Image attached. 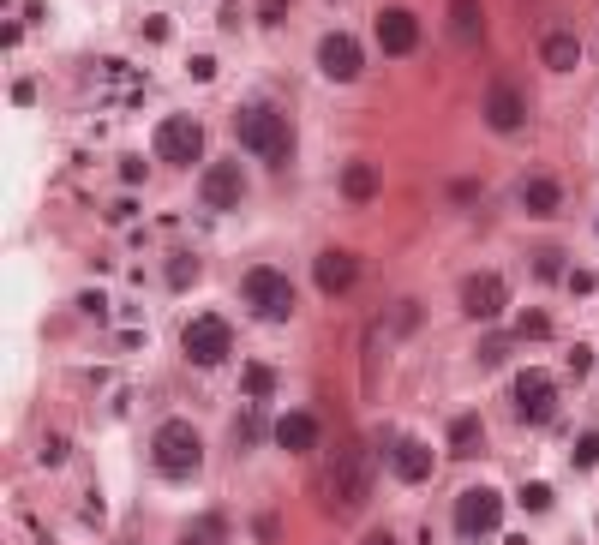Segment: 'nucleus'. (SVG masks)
<instances>
[{
    "label": "nucleus",
    "instance_id": "nucleus-1",
    "mask_svg": "<svg viewBox=\"0 0 599 545\" xmlns=\"http://www.w3.org/2000/svg\"><path fill=\"white\" fill-rule=\"evenodd\" d=\"M234 132H240V150L264 156L270 168H288V162H294V126H288V114H282L276 102H246V108L234 114Z\"/></svg>",
    "mask_w": 599,
    "mask_h": 545
},
{
    "label": "nucleus",
    "instance_id": "nucleus-2",
    "mask_svg": "<svg viewBox=\"0 0 599 545\" xmlns=\"http://www.w3.org/2000/svg\"><path fill=\"white\" fill-rule=\"evenodd\" d=\"M150 462H156L162 480H192V474L204 468V438H198V426H192V420H162V426L150 432Z\"/></svg>",
    "mask_w": 599,
    "mask_h": 545
},
{
    "label": "nucleus",
    "instance_id": "nucleus-3",
    "mask_svg": "<svg viewBox=\"0 0 599 545\" xmlns=\"http://www.w3.org/2000/svg\"><path fill=\"white\" fill-rule=\"evenodd\" d=\"M240 306H246L258 324H288V318H294V282H288V270L252 264V270L240 276Z\"/></svg>",
    "mask_w": 599,
    "mask_h": 545
},
{
    "label": "nucleus",
    "instance_id": "nucleus-4",
    "mask_svg": "<svg viewBox=\"0 0 599 545\" xmlns=\"http://www.w3.org/2000/svg\"><path fill=\"white\" fill-rule=\"evenodd\" d=\"M180 348H186V360H192V366H204V372H210V366H222V360L234 354V324H228L222 312H198V318L180 330Z\"/></svg>",
    "mask_w": 599,
    "mask_h": 545
},
{
    "label": "nucleus",
    "instance_id": "nucleus-5",
    "mask_svg": "<svg viewBox=\"0 0 599 545\" xmlns=\"http://www.w3.org/2000/svg\"><path fill=\"white\" fill-rule=\"evenodd\" d=\"M204 156V126L192 120V114H168L162 126H156V162H168V168H192Z\"/></svg>",
    "mask_w": 599,
    "mask_h": 545
},
{
    "label": "nucleus",
    "instance_id": "nucleus-6",
    "mask_svg": "<svg viewBox=\"0 0 599 545\" xmlns=\"http://www.w3.org/2000/svg\"><path fill=\"white\" fill-rule=\"evenodd\" d=\"M366 450L360 444H348L342 456H336V468H330V504H336V516H354L360 504H366Z\"/></svg>",
    "mask_w": 599,
    "mask_h": 545
},
{
    "label": "nucleus",
    "instance_id": "nucleus-7",
    "mask_svg": "<svg viewBox=\"0 0 599 545\" xmlns=\"http://www.w3.org/2000/svg\"><path fill=\"white\" fill-rule=\"evenodd\" d=\"M198 204L216 210V216L240 210V204H246V168H240V162H210L204 180H198Z\"/></svg>",
    "mask_w": 599,
    "mask_h": 545
},
{
    "label": "nucleus",
    "instance_id": "nucleus-8",
    "mask_svg": "<svg viewBox=\"0 0 599 545\" xmlns=\"http://www.w3.org/2000/svg\"><path fill=\"white\" fill-rule=\"evenodd\" d=\"M510 402H516V420H522V426H552V414H558V384H552L546 372H522V378L510 384Z\"/></svg>",
    "mask_w": 599,
    "mask_h": 545
},
{
    "label": "nucleus",
    "instance_id": "nucleus-9",
    "mask_svg": "<svg viewBox=\"0 0 599 545\" xmlns=\"http://www.w3.org/2000/svg\"><path fill=\"white\" fill-rule=\"evenodd\" d=\"M498 516H504V498H498L492 486H468V492L456 498V534L468 545L486 540V534L498 528Z\"/></svg>",
    "mask_w": 599,
    "mask_h": 545
},
{
    "label": "nucleus",
    "instance_id": "nucleus-10",
    "mask_svg": "<svg viewBox=\"0 0 599 545\" xmlns=\"http://www.w3.org/2000/svg\"><path fill=\"white\" fill-rule=\"evenodd\" d=\"M480 114H486V126H492V132H504V138H510V132H522V126H528V96H522L510 78H492V84H486Z\"/></svg>",
    "mask_w": 599,
    "mask_h": 545
},
{
    "label": "nucleus",
    "instance_id": "nucleus-11",
    "mask_svg": "<svg viewBox=\"0 0 599 545\" xmlns=\"http://www.w3.org/2000/svg\"><path fill=\"white\" fill-rule=\"evenodd\" d=\"M504 306H510V282H504L498 270H480V276L462 282V312H468L474 324H492Z\"/></svg>",
    "mask_w": 599,
    "mask_h": 545
},
{
    "label": "nucleus",
    "instance_id": "nucleus-12",
    "mask_svg": "<svg viewBox=\"0 0 599 545\" xmlns=\"http://www.w3.org/2000/svg\"><path fill=\"white\" fill-rule=\"evenodd\" d=\"M318 72H324L330 84H354V78H360V42H354L348 30L318 36Z\"/></svg>",
    "mask_w": 599,
    "mask_h": 545
},
{
    "label": "nucleus",
    "instance_id": "nucleus-13",
    "mask_svg": "<svg viewBox=\"0 0 599 545\" xmlns=\"http://www.w3.org/2000/svg\"><path fill=\"white\" fill-rule=\"evenodd\" d=\"M312 282H318V294H348L354 282H360V258L348 252V246H324L318 258H312Z\"/></svg>",
    "mask_w": 599,
    "mask_h": 545
},
{
    "label": "nucleus",
    "instance_id": "nucleus-14",
    "mask_svg": "<svg viewBox=\"0 0 599 545\" xmlns=\"http://www.w3.org/2000/svg\"><path fill=\"white\" fill-rule=\"evenodd\" d=\"M414 42H420V18L408 6H384L378 12V48L390 60H402V54H414Z\"/></svg>",
    "mask_w": 599,
    "mask_h": 545
},
{
    "label": "nucleus",
    "instance_id": "nucleus-15",
    "mask_svg": "<svg viewBox=\"0 0 599 545\" xmlns=\"http://www.w3.org/2000/svg\"><path fill=\"white\" fill-rule=\"evenodd\" d=\"M390 474H396L402 486H420V480H432V474H438V456H432V444H420V438H396V444H390Z\"/></svg>",
    "mask_w": 599,
    "mask_h": 545
},
{
    "label": "nucleus",
    "instance_id": "nucleus-16",
    "mask_svg": "<svg viewBox=\"0 0 599 545\" xmlns=\"http://www.w3.org/2000/svg\"><path fill=\"white\" fill-rule=\"evenodd\" d=\"M276 444H282L288 456H312V450H318V420H312L306 408L282 414V420H276Z\"/></svg>",
    "mask_w": 599,
    "mask_h": 545
},
{
    "label": "nucleus",
    "instance_id": "nucleus-17",
    "mask_svg": "<svg viewBox=\"0 0 599 545\" xmlns=\"http://www.w3.org/2000/svg\"><path fill=\"white\" fill-rule=\"evenodd\" d=\"M540 60H546L552 72H576V66H582V36H576V30H546V36H540Z\"/></svg>",
    "mask_w": 599,
    "mask_h": 545
},
{
    "label": "nucleus",
    "instance_id": "nucleus-18",
    "mask_svg": "<svg viewBox=\"0 0 599 545\" xmlns=\"http://www.w3.org/2000/svg\"><path fill=\"white\" fill-rule=\"evenodd\" d=\"M378 192H384L378 162H366V156H360V162H348V168H342V198H348V204H372Z\"/></svg>",
    "mask_w": 599,
    "mask_h": 545
},
{
    "label": "nucleus",
    "instance_id": "nucleus-19",
    "mask_svg": "<svg viewBox=\"0 0 599 545\" xmlns=\"http://www.w3.org/2000/svg\"><path fill=\"white\" fill-rule=\"evenodd\" d=\"M522 210H528V216H558V210H564V186H558L552 174L522 180Z\"/></svg>",
    "mask_w": 599,
    "mask_h": 545
},
{
    "label": "nucleus",
    "instance_id": "nucleus-20",
    "mask_svg": "<svg viewBox=\"0 0 599 545\" xmlns=\"http://www.w3.org/2000/svg\"><path fill=\"white\" fill-rule=\"evenodd\" d=\"M450 36L456 42H480L486 36V6L480 0H450Z\"/></svg>",
    "mask_w": 599,
    "mask_h": 545
},
{
    "label": "nucleus",
    "instance_id": "nucleus-21",
    "mask_svg": "<svg viewBox=\"0 0 599 545\" xmlns=\"http://www.w3.org/2000/svg\"><path fill=\"white\" fill-rule=\"evenodd\" d=\"M486 444V420L480 414H456L450 420V456H480Z\"/></svg>",
    "mask_w": 599,
    "mask_h": 545
},
{
    "label": "nucleus",
    "instance_id": "nucleus-22",
    "mask_svg": "<svg viewBox=\"0 0 599 545\" xmlns=\"http://www.w3.org/2000/svg\"><path fill=\"white\" fill-rule=\"evenodd\" d=\"M516 336H522V342H546V336H552V318H546V312H522V318H516Z\"/></svg>",
    "mask_w": 599,
    "mask_h": 545
},
{
    "label": "nucleus",
    "instance_id": "nucleus-23",
    "mask_svg": "<svg viewBox=\"0 0 599 545\" xmlns=\"http://www.w3.org/2000/svg\"><path fill=\"white\" fill-rule=\"evenodd\" d=\"M222 540H228V522H222V516H204V522L186 534V545H222Z\"/></svg>",
    "mask_w": 599,
    "mask_h": 545
},
{
    "label": "nucleus",
    "instance_id": "nucleus-24",
    "mask_svg": "<svg viewBox=\"0 0 599 545\" xmlns=\"http://www.w3.org/2000/svg\"><path fill=\"white\" fill-rule=\"evenodd\" d=\"M270 390H276V372H270V366H246V396H252V402H264Z\"/></svg>",
    "mask_w": 599,
    "mask_h": 545
},
{
    "label": "nucleus",
    "instance_id": "nucleus-25",
    "mask_svg": "<svg viewBox=\"0 0 599 545\" xmlns=\"http://www.w3.org/2000/svg\"><path fill=\"white\" fill-rule=\"evenodd\" d=\"M570 462H576V468H594V462H599V432H582V438H576Z\"/></svg>",
    "mask_w": 599,
    "mask_h": 545
},
{
    "label": "nucleus",
    "instance_id": "nucleus-26",
    "mask_svg": "<svg viewBox=\"0 0 599 545\" xmlns=\"http://www.w3.org/2000/svg\"><path fill=\"white\" fill-rule=\"evenodd\" d=\"M534 276H540V282H558V276H564V252H558V246H546V252H540V264H534Z\"/></svg>",
    "mask_w": 599,
    "mask_h": 545
},
{
    "label": "nucleus",
    "instance_id": "nucleus-27",
    "mask_svg": "<svg viewBox=\"0 0 599 545\" xmlns=\"http://www.w3.org/2000/svg\"><path fill=\"white\" fill-rule=\"evenodd\" d=\"M192 276H198V258H174L168 264V288H186Z\"/></svg>",
    "mask_w": 599,
    "mask_h": 545
},
{
    "label": "nucleus",
    "instance_id": "nucleus-28",
    "mask_svg": "<svg viewBox=\"0 0 599 545\" xmlns=\"http://www.w3.org/2000/svg\"><path fill=\"white\" fill-rule=\"evenodd\" d=\"M522 504H528L534 516H546V510H552V486H522Z\"/></svg>",
    "mask_w": 599,
    "mask_h": 545
},
{
    "label": "nucleus",
    "instance_id": "nucleus-29",
    "mask_svg": "<svg viewBox=\"0 0 599 545\" xmlns=\"http://www.w3.org/2000/svg\"><path fill=\"white\" fill-rule=\"evenodd\" d=\"M252 534H258V545H282V522H276V516H258Z\"/></svg>",
    "mask_w": 599,
    "mask_h": 545
},
{
    "label": "nucleus",
    "instance_id": "nucleus-30",
    "mask_svg": "<svg viewBox=\"0 0 599 545\" xmlns=\"http://www.w3.org/2000/svg\"><path fill=\"white\" fill-rule=\"evenodd\" d=\"M294 0H258V24H282Z\"/></svg>",
    "mask_w": 599,
    "mask_h": 545
},
{
    "label": "nucleus",
    "instance_id": "nucleus-31",
    "mask_svg": "<svg viewBox=\"0 0 599 545\" xmlns=\"http://www.w3.org/2000/svg\"><path fill=\"white\" fill-rule=\"evenodd\" d=\"M42 462L60 468V462H66V438H42Z\"/></svg>",
    "mask_w": 599,
    "mask_h": 545
},
{
    "label": "nucleus",
    "instance_id": "nucleus-32",
    "mask_svg": "<svg viewBox=\"0 0 599 545\" xmlns=\"http://www.w3.org/2000/svg\"><path fill=\"white\" fill-rule=\"evenodd\" d=\"M504 354H510L504 342H480V366H504Z\"/></svg>",
    "mask_w": 599,
    "mask_h": 545
},
{
    "label": "nucleus",
    "instance_id": "nucleus-33",
    "mask_svg": "<svg viewBox=\"0 0 599 545\" xmlns=\"http://www.w3.org/2000/svg\"><path fill=\"white\" fill-rule=\"evenodd\" d=\"M450 198H456V204H474V198H480V186H474V180H456V186H450Z\"/></svg>",
    "mask_w": 599,
    "mask_h": 545
},
{
    "label": "nucleus",
    "instance_id": "nucleus-34",
    "mask_svg": "<svg viewBox=\"0 0 599 545\" xmlns=\"http://www.w3.org/2000/svg\"><path fill=\"white\" fill-rule=\"evenodd\" d=\"M78 306H84L90 318H102V312H108V300H102V294H78Z\"/></svg>",
    "mask_w": 599,
    "mask_h": 545
},
{
    "label": "nucleus",
    "instance_id": "nucleus-35",
    "mask_svg": "<svg viewBox=\"0 0 599 545\" xmlns=\"http://www.w3.org/2000/svg\"><path fill=\"white\" fill-rule=\"evenodd\" d=\"M588 366H594V354H588V348H576V354H570V372H576V378H588Z\"/></svg>",
    "mask_w": 599,
    "mask_h": 545
},
{
    "label": "nucleus",
    "instance_id": "nucleus-36",
    "mask_svg": "<svg viewBox=\"0 0 599 545\" xmlns=\"http://www.w3.org/2000/svg\"><path fill=\"white\" fill-rule=\"evenodd\" d=\"M360 545H402V540H396L390 528H372V534H366V540H360Z\"/></svg>",
    "mask_w": 599,
    "mask_h": 545
}]
</instances>
